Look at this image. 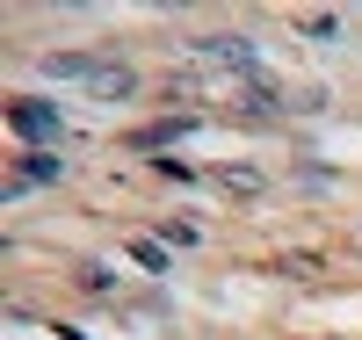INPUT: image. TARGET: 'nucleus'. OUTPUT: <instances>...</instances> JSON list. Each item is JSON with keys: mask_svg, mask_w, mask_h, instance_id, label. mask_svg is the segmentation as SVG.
<instances>
[{"mask_svg": "<svg viewBox=\"0 0 362 340\" xmlns=\"http://www.w3.org/2000/svg\"><path fill=\"white\" fill-rule=\"evenodd\" d=\"M8 131L22 138V152H51L58 138H66V116H58V102L22 95V102H8Z\"/></svg>", "mask_w": 362, "mask_h": 340, "instance_id": "nucleus-1", "label": "nucleus"}, {"mask_svg": "<svg viewBox=\"0 0 362 340\" xmlns=\"http://www.w3.org/2000/svg\"><path fill=\"white\" fill-rule=\"evenodd\" d=\"M203 66H225V73H239V80H261V51H254V37H196L189 44Z\"/></svg>", "mask_w": 362, "mask_h": 340, "instance_id": "nucleus-2", "label": "nucleus"}, {"mask_svg": "<svg viewBox=\"0 0 362 340\" xmlns=\"http://www.w3.org/2000/svg\"><path fill=\"white\" fill-rule=\"evenodd\" d=\"M297 102L283 95L276 80H239V116H254V123H276V116H290Z\"/></svg>", "mask_w": 362, "mask_h": 340, "instance_id": "nucleus-3", "label": "nucleus"}, {"mask_svg": "<svg viewBox=\"0 0 362 340\" xmlns=\"http://www.w3.org/2000/svg\"><path fill=\"white\" fill-rule=\"evenodd\" d=\"M66 174H73V167L58 160V152H15V174H8V181H22V189H58Z\"/></svg>", "mask_w": 362, "mask_h": 340, "instance_id": "nucleus-4", "label": "nucleus"}, {"mask_svg": "<svg viewBox=\"0 0 362 340\" xmlns=\"http://www.w3.org/2000/svg\"><path fill=\"white\" fill-rule=\"evenodd\" d=\"M87 95H95V102H131L138 95V73L124 66V58H102L95 80H87Z\"/></svg>", "mask_w": 362, "mask_h": 340, "instance_id": "nucleus-5", "label": "nucleus"}, {"mask_svg": "<svg viewBox=\"0 0 362 340\" xmlns=\"http://www.w3.org/2000/svg\"><path fill=\"white\" fill-rule=\"evenodd\" d=\"M203 116H160V123H145V131H131V152H167V145H181L196 131Z\"/></svg>", "mask_w": 362, "mask_h": 340, "instance_id": "nucleus-6", "label": "nucleus"}, {"mask_svg": "<svg viewBox=\"0 0 362 340\" xmlns=\"http://www.w3.org/2000/svg\"><path fill=\"white\" fill-rule=\"evenodd\" d=\"M95 66H102L95 51H51V58H44V73H51V80H80V87L95 80Z\"/></svg>", "mask_w": 362, "mask_h": 340, "instance_id": "nucleus-7", "label": "nucleus"}, {"mask_svg": "<svg viewBox=\"0 0 362 340\" xmlns=\"http://www.w3.org/2000/svg\"><path fill=\"white\" fill-rule=\"evenodd\" d=\"M268 268H276L283 283H319V275H326V254H276Z\"/></svg>", "mask_w": 362, "mask_h": 340, "instance_id": "nucleus-8", "label": "nucleus"}, {"mask_svg": "<svg viewBox=\"0 0 362 340\" xmlns=\"http://www.w3.org/2000/svg\"><path fill=\"white\" fill-rule=\"evenodd\" d=\"M73 283H80V297H116V268L109 261H80Z\"/></svg>", "mask_w": 362, "mask_h": 340, "instance_id": "nucleus-9", "label": "nucleus"}, {"mask_svg": "<svg viewBox=\"0 0 362 340\" xmlns=\"http://www.w3.org/2000/svg\"><path fill=\"white\" fill-rule=\"evenodd\" d=\"M218 189L225 196H261L268 181H261V167H218Z\"/></svg>", "mask_w": 362, "mask_h": 340, "instance_id": "nucleus-10", "label": "nucleus"}, {"mask_svg": "<svg viewBox=\"0 0 362 340\" xmlns=\"http://www.w3.org/2000/svg\"><path fill=\"white\" fill-rule=\"evenodd\" d=\"M131 261H138V268H153V275H167V268H174L160 239H131Z\"/></svg>", "mask_w": 362, "mask_h": 340, "instance_id": "nucleus-11", "label": "nucleus"}, {"mask_svg": "<svg viewBox=\"0 0 362 340\" xmlns=\"http://www.w3.org/2000/svg\"><path fill=\"white\" fill-rule=\"evenodd\" d=\"M160 246H203V232L181 225V218H167V225H160Z\"/></svg>", "mask_w": 362, "mask_h": 340, "instance_id": "nucleus-12", "label": "nucleus"}, {"mask_svg": "<svg viewBox=\"0 0 362 340\" xmlns=\"http://www.w3.org/2000/svg\"><path fill=\"white\" fill-rule=\"evenodd\" d=\"M153 174H167V181H196V167H189V160H153Z\"/></svg>", "mask_w": 362, "mask_h": 340, "instance_id": "nucleus-13", "label": "nucleus"}]
</instances>
